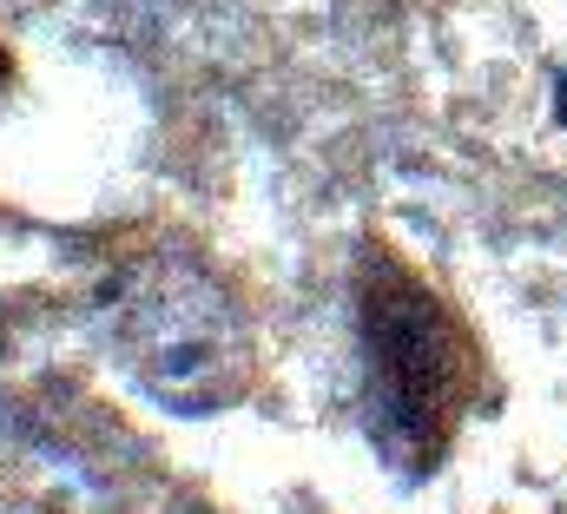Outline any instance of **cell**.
Returning a JSON list of instances; mask_svg holds the SVG:
<instances>
[{
  "label": "cell",
  "instance_id": "cell-1",
  "mask_svg": "<svg viewBox=\"0 0 567 514\" xmlns=\"http://www.w3.org/2000/svg\"><path fill=\"white\" fill-rule=\"evenodd\" d=\"M363 337V415L370 442L403 482H423L475 395V343L462 317L396 251L370 245L357 277Z\"/></svg>",
  "mask_w": 567,
  "mask_h": 514
},
{
  "label": "cell",
  "instance_id": "cell-2",
  "mask_svg": "<svg viewBox=\"0 0 567 514\" xmlns=\"http://www.w3.org/2000/svg\"><path fill=\"white\" fill-rule=\"evenodd\" d=\"M113 337L133 383L178 415H212L251 383V343L231 297L185 257L126 270V284L113 290Z\"/></svg>",
  "mask_w": 567,
  "mask_h": 514
},
{
  "label": "cell",
  "instance_id": "cell-3",
  "mask_svg": "<svg viewBox=\"0 0 567 514\" xmlns=\"http://www.w3.org/2000/svg\"><path fill=\"white\" fill-rule=\"evenodd\" d=\"M555 120L567 126V66H561V80H555Z\"/></svg>",
  "mask_w": 567,
  "mask_h": 514
},
{
  "label": "cell",
  "instance_id": "cell-4",
  "mask_svg": "<svg viewBox=\"0 0 567 514\" xmlns=\"http://www.w3.org/2000/svg\"><path fill=\"white\" fill-rule=\"evenodd\" d=\"M0 86H7V53H0Z\"/></svg>",
  "mask_w": 567,
  "mask_h": 514
}]
</instances>
